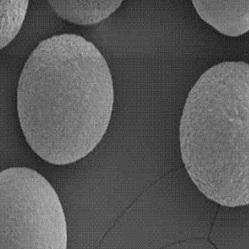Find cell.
<instances>
[{
  "label": "cell",
  "mask_w": 249,
  "mask_h": 249,
  "mask_svg": "<svg viewBox=\"0 0 249 249\" xmlns=\"http://www.w3.org/2000/svg\"><path fill=\"white\" fill-rule=\"evenodd\" d=\"M249 65L224 62L202 74L179 124L182 160L206 198L249 204Z\"/></svg>",
  "instance_id": "obj_2"
},
{
  "label": "cell",
  "mask_w": 249,
  "mask_h": 249,
  "mask_svg": "<svg viewBox=\"0 0 249 249\" xmlns=\"http://www.w3.org/2000/svg\"><path fill=\"white\" fill-rule=\"evenodd\" d=\"M192 3L202 19L220 34L238 37L249 32V0H194Z\"/></svg>",
  "instance_id": "obj_4"
},
{
  "label": "cell",
  "mask_w": 249,
  "mask_h": 249,
  "mask_svg": "<svg viewBox=\"0 0 249 249\" xmlns=\"http://www.w3.org/2000/svg\"><path fill=\"white\" fill-rule=\"evenodd\" d=\"M65 213L52 184L36 170L0 174V249H66Z\"/></svg>",
  "instance_id": "obj_3"
},
{
  "label": "cell",
  "mask_w": 249,
  "mask_h": 249,
  "mask_svg": "<svg viewBox=\"0 0 249 249\" xmlns=\"http://www.w3.org/2000/svg\"><path fill=\"white\" fill-rule=\"evenodd\" d=\"M113 81L93 43L74 34L41 41L20 74L17 109L26 142L55 165L85 158L105 136Z\"/></svg>",
  "instance_id": "obj_1"
},
{
  "label": "cell",
  "mask_w": 249,
  "mask_h": 249,
  "mask_svg": "<svg viewBox=\"0 0 249 249\" xmlns=\"http://www.w3.org/2000/svg\"><path fill=\"white\" fill-rule=\"evenodd\" d=\"M48 3L58 16L79 25H94L112 15L122 5V0L55 1Z\"/></svg>",
  "instance_id": "obj_5"
},
{
  "label": "cell",
  "mask_w": 249,
  "mask_h": 249,
  "mask_svg": "<svg viewBox=\"0 0 249 249\" xmlns=\"http://www.w3.org/2000/svg\"><path fill=\"white\" fill-rule=\"evenodd\" d=\"M29 6L28 0H0V48L3 49L19 33Z\"/></svg>",
  "instance_id": "obj_6"
}]
</instances>
